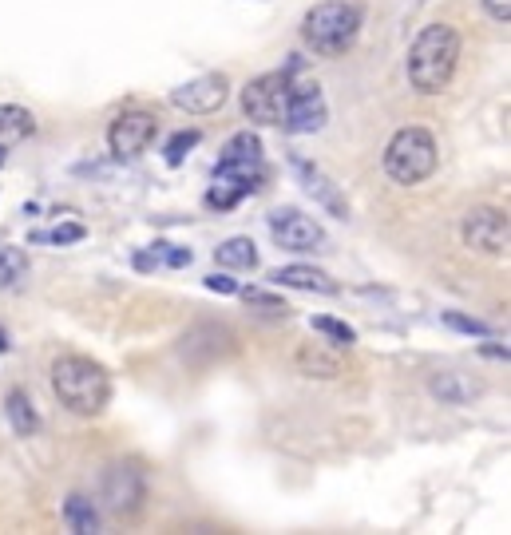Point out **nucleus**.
<instances>
[{"label":"nucleus","mask_w":511,"mask_h":535,"mask_svg":"<svg viewBox=\"0 0 511 535\" xmlns=\"http://www.w3.org/2000/svg\"><path fill=\"white\" fill-rule=\"evenodd\" d=\"M298 167H302V175H306V187H309V195H317V199H321V203H325V207H329V211H333V214H341V218H345V203H341V199H337V195H333V187H329V183H325V179H321V175H317V171H309L306 163H298Z\"/></svg>","instance_id":"obj_23"},{"label":"nucleus","mask_w":511,"mask_h":535,"mask_svg":"<svg viewBox=\"0 0 511 535\" xmlns=\"http://www.w3.org/2000/svg\"><path fill=\"white\" fill-rule=\"evenodd\" d=\"M325 115H329V107H325V96H321V84L317 80H298V84L290 80V100H286L282 127L290 135H313V131L325 127Z\"/></svg>","instance_id":"obj_9"},{"label":"nucleus","mask_w":511,"mask_h":535,"mask_svg":"<svg viewBox=\"0 0 511 535\" xmlns=\"http://www.w3.org/2000/svg\"><path fill=\"white\" fill-rule=\"evenodd\" d=\"M52 393L76 417H100L111 401V377L88 357H60L52 365Z\"/></svg>","instance_id":"obj_2"},{"label":"nucleus","mask_w":511,"mask_h":535,"mask_svg":"<svg viewBox=\"0 0 511 535\" xmlns=\"http://www.w3.org/2000/svg\"><path fill=\"white\" fill-rule=\"evenodd\" d=\"M226 96H230L226 76H199V80L175 88L171 104L179 107V111H187V115H210V111H218V107L226 104Z\"/></svg>","instance_id":"obj_11"},{"label":"nucleus","mask_w":511,"mask_h":535,"mask_svg":"<svg viewBox=\"0 0 511 535\" xmlns=\"http://www.w3.org/2000/svg\"><path fill=\"white\" fill-rule=\"evenodd\" d=\"M313 333H321V337H329L333 345H345V349L357 341L353 325H345V321H337V318H313Z\"/></svg>","instance_id":"obj_24"},{"label":"nucleus","mask_w":511,"mask_h":535,"mask_svg":"<svg viewBox=\"0 0 511 535\" xmlns=\"http://www.w3.org/2000/svg\"><path fill=\"white\" fill-rule=\"evenodd\" d=\"M199 139H203L199 131H179V135L167 143V163H171V167H179V163L191 155V147H199Z\"/></svg>","instance_id":"obj_26"},{"label":"nucleus","mask_w":511,"mask_h":535,"mask_svg":"<svg viewBox=\"0 0 511 535\" xmlns=\"http://www.w3.org/2000/svg\"><path fill=\"white\" fill-rule=\"evenodd\" d=\"M214 262L226 266V270H254L258 266V250H254L250 238L238 234V238H226V242L214 246Z\"/></svg>","instance_id":"obj_16"},{"label":"nucleus","mask_w":511,"mask_h":535,"mask_svg":"<svg viewBox=\"0 0 511 535\" xmlns=\"http://www.w3.org/2000/svg\"><path fill=\"white\" fill-rule=\"evenodd\" d=\"M460 64V32L452 24H424L409 48V84L420 96H440Z\"/></svg>","instance_id":"obj_1"},{"label":"nucleus","mask_w":511,"mask_h":535,"mask_svg":"<svg viewBox=\"0 0 511 535\" xmlns=\"http://www.w3.org/2000/svg\"><path fill=\"white\" fill-rule=\"evenodd\" d=\"M103 500H107V508H115V512L139 508V500H143V472H139L135 464H115V468L103 476Z\"/></svg>","instance_id":"obj_12"},{"label":"nucleus","mask_w":511,"mask_h":535,"mask_svg":"<svg viewBox=\"0 0 511 535\" xmlns=\"http://www.w3.org/2000/svg\"><path fill=\"white\" fill-rule=\"evenodd\" d=\"M270 234H274V242L282 250H321L325 246L321 222H313L309 214L294 211V207L270 214Z\"/></svg>","instance_id":"obj_10"},{"label":"nucleus","mask_w":511,"mask_h":535,"mask_svg":"<svg viewBox=\"0 0 511 535\" xmlns=\"http://www.w3.org/2000/svg\"><path fill=\"white\" fill-rule=\"evenodd\" d=\"M151 258H155V262H167V266H191V250L167 246V242H159V250H151Z\"/></svg>","instance_id":"obj_27"},{"label":"nucleus","mask_w":511,"mask_h":535,"mask_svg":"<svg viewBox=\"0 0 511 535\" xmlns=\"http://www.w3.org/2000/svg\"><path fill=\"white\" fill-rule=\"evenodd\" d=\"M28 274V254L20 246H0V290L16 286Z\"/></svg>","instance_id":"obj_19"},{"label":"nucleus","mask_w":511,"mask_h":535,"mask_svg":"<svg viewBox=\"0 0 511 535\" xmlns=\"http://www.w3.org/2000/svg\"><path fill=\"white\" fill-rule=\"evenodd\" d=\"M428 393H432L440 405L460 409V405H472L476 397H484V381H476V377H468V373H436V377L428 381Z\"/></svg>","instance_id":"obj_13"},{"label":"nucleus","mask_w":511,"mask_h":535,"mask_svg":"<svg viewBox=\"0 0 511 535\" xmlns=\"http://www.w3.org/2000/svg\"><path fill=\"white\" fill-rule=\"evenodd\" d=\"M361 32V8L353 0H325L313 4L302 20V40L317 56H341Z\"/></svg>","instance_id":"obj_3"},{"label":"nucleus","mask_w":511,"mask_h":535,"mask_svg":"<svg viewBox=\"0 0 511 535\" xmlns=\"http://www.w3.org/2000/svg\"><path fill=\"white\" fill-rule=\"evenodd\" d=\"M4 349H8V333L0 329V353H4Z\"/></svg>","instance_id":"obj_32"},{"label":"nucleus","mask_w":511,"mask_h":535,"mask_svg":"<svg viewBox=\"0 0 511 535\" xmlns=\"http://www.w3.org/2000/svg\"><path fill=\"white\" fill-rule=\"evenodd\" d=\"M0 167H4V147H0Z\"/></svg>","instance_id":"obj_33"},{"label":"nucleus","mask_w":511,"mask_h":535,"mask_svg":"<svg viewBox=\"0 0 511 535\" xmlns=\"http://www.w3.org/2000/svg\"><path fill=\"white\" fill-rule=\"evenodd\" d=\"M298 369H302L306 377H337V373H341L337 357H329V353H321V349H309V345L298 353Z\"/></svg>","instance_id":"obj_21"},{"label":"nucleus","mask_w":511,"mask_h":535,"mask_svg":"<svg viewBox=\"0 0 511 535\" xmlns=\"http://www.w3.org/2000/svg\"><path fill=\"white\" fill-rule=\"evenodd\" d=\"M4 413H8V421H12V428H16L20 436H32V432L40 428V417H36L32 401H28L20 389H12V393L4 397Z\"/></svg>","instance_id":"obj_17"},{"label":"nucleus","mask_w":511,"mask_h":535,"mask_svg":"<svg viewBox=\"0 0 511 535\" xmlns=\"http://www.w3.org/2000/svg\"><path fill=\"white\" fill-rule=\"evenodd\" d=\"M246 195H250L246 187H238V183H230V179H218V175H214V187L206 191V207H214V211H230V207H238Z\"/></svg>","instance_id":"obj_20"},{"label":"nucleus","mask_w":511,"mask_h":535,"mask_svg":"<svg viewBox=\"0 0 511 535\" xmlns=\"http://www.w3.org/2000/svg\"><path fill=\"white\" fill-rule=\"evenodd\" d=\"M159 135V119L143 107H127L115 115V123L107 127V143L115 159H139Z\"/></svg>","instance_id":"obj_7"},{"label":"nucleus","mask_w":511,"mask_h":535,"mask_svg":"<svg viewBox=\"0 0 511 535\" xmlns=\"http://www.w3.org/2000/svg\"><path fill=\"white\" fill-rule=\"evenodd\" d=\"M278 286H290V290H309V294H337V282L325 274V270H313V266H278L270 274Z\"/></svg>","instance_id":"obj_14"},{"label":"nucleus","mask_w":511,"mask_h":535,"mask_svg":"<svg viewBox=\"0 0 511 535\" xmlns=\"http://www.w3.org/2000/svg\"><path fill=\"white\" fill-rule=\"evenodd\" d=\"M32 131H36V119H32V111H28V107L0 104V147L24 143Z\"/></svg>","instance_id":"obj_15"},{"label":"nucleus","mask_w":511,"mask_h":535,"mask_svg":"<svg viewBox=\"0 0 511 535\" xmlns=\"http://www.w3.org/2000/svg\"><path fill=\"white\" fill-rule=\"evenodd\" d=\"M385 171L393 183L416 187L436 171V139L424 127H401L385 147Z\"/></svg>","instance_id":"obj_4"},{"label":"nucleus","mask_w":511,"mask_h":535,"mask_svg":"<svg viewBox=\"0 0 511 535\" xmlns=\"http://www.w3.org/2000/svg\"><path fill=\"white\" fill-rule=\"evenodd\" d=\"M206 290H214V294H238V282L226 278V274H210L206 278Z\"/></svg>","instance_id":"obj_29"},{"label":"nucleus","mask_w":511,"mask_h":535,"mask_svg":"<svg viewBox=\"0 0 511 535\" xmlns=\"http://www.w3.org/2000/svg\"><path fill=\"white\" fill-rule=\"evenodd\" d=\"M64 520H68L72 532H100V512H96V504L88 496H68Z\"/></svg>","instance_id":"obj_18"},{"label":"nucleus","mask_w":511,"mask_h":535,"mask_svg":"<svg viewBox=\"0 0 511 535\" xmlns=\"http://www.w3.org/2000/svg\"><path fill=\"white\" fill-rule=\"evenodd\" d=\"M262 171H266V155H262V139L250 135V131H238L226 139L222 155H218V179H230L246 191H258L262 183Z\"/></svg>","instance_id":"obj_5"},{"label":"nucleus","mask_w":511,"mask_h":535,"mask_svg":"<svg viewBox=\"0 0 511 535\" xmlns=\"http://www.w3.org/2000/svg\"><path fill=\"white\" fill-rule=\"evenodd\" d=\"M460 234H464V246L476 250V254H488V258L508 254V234H511L508 214L496 211V207H476V211H468Z\"/></svg>","instance_id":"obj_8"},{"label":"nucleus","mask_w":511,"mask_h":535,"mask_svg":"<svg viewBox=\"0 0 511 535\" xmlns=\"http://www.w3.org/2000/svg\"><path fill=\"white\" fill-rule=\"evenodd\" d=\"M484 8H488V16H496V20H511V0H484Z\"/></svg>","instance_id":"obj_30"},{"label":"nucleus","mask_w":511,"mask_h":535,"mask_svg":"<svg viewBox=\"0 0 511 535\" xmlns=\"http://www.w3.org/2000/svg\"><path fill=\"white\" fill-rule=\"evenodd\" d=\"M286 100H290V72H266L242 88V111L266 127H282Z\"/></svg>","instance_id":"obj_6"},{"label":"nucleus","mask_w":511,"mask_h":535,"mask_svg":"<svg viewBox=\"0 0 511 535\" xmlns=\"http://www.w3.org/2000/svg\"><path fill=\"white\" fill-rule=\"evenodd\" d=\"M88 230L80 226V222H64V226H56V230H36L32 234V242H52V246H68V242H80Z\"/></svg>","instance_id":"obj_25"},{"label":"nucleus","mask_w":511,"mask_h":535,"mask_svg":"<svg viewBox=\"0 0 511 535\" xmlns=\"http://www.w3.org/2000/svg\"><path fill=\"white\" fill-rule=\"evenodd\" d=\"M238 294H242V302H246L250 310H258V314H270V318H286V314H290V306H286L282 298L266 294V290H238Z\"/></svg>","instance_id":"obj_22"},{"label":"nucleus","mask_w":511,"mask_h":535,"mask_svg":"<svg viewBox=\"0 0 511 535\" xmlns=\"http://www.w3.org/2000/svg\"><path fill=\"white\" fill-rule=\"evenodd\" d=\"M484 353H488V357H500V361H508V345H484Z\"/></svg>","instance_id":"obj_31"},{"label":"nucleus","mask_w":511,"mask_h":535,"mask_svg":"<svg viewBox=\"0 0 511 535\" xmlns=\"http://www.w3.org/2000/svg\"><path fill=\"white\" fill-rule=\"evenodd\" d=\"M444 325H452V329H460V333H468V337H488V325L476 318H464V314H444Z\"/></svg>","instance_id":"obj_28"}]
</instances>
